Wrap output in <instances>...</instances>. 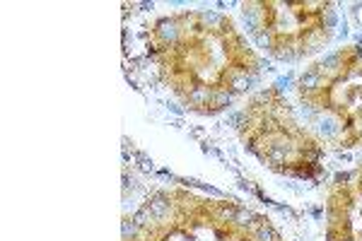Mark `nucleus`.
I'll list each match as a JSON object with an SVG mask.
<instances>
[{"instance_id":"nucleus-4","label":"nucleus","mask_w":362,"mask_h":241,"mask_svg":"<svg viewBox=\"0 0 362 241\" xmlns=\"http://www.w3.org/2000/svg\"><path fill=\"white\" fill-rule=\"evenodd\" d=\"M242 140L278 174L307 179L321 167L324 143L297 119L278 87L251 94L242 111Z\"/></svg>"},{"instance_id":"nucleus-5","label":"nucleus","mask_w":362,"mask_h":241,"mask_svg":"<svg viewBox=\"0 0 362 241\" xmlns=\"http://www.w3.org/2000/svg\"><path fill=\"white\" fill-rule=\"evenodd\" d=\"M249 34L280 61L314 56L334 37V3H247L242 8Z\"/></svg>"},{"instance_id":"nucleus-2","label":"nucleus","mask_w":362,"mask_h":241,"mask_svg":"<svg viewBox=\"0 0 362 241\" xmlns=\"http://www.w3.org/2000/svg\"><path fill=\"white\" fill-rule=\"evenodd\" d=\"M124 241H285L266 215L225 198L160 191L133 217Z\"/></svg>"},{"instance_id":"nucleus-6","label":"nucleus","mask_w":362,"mask_h":241,"mask_svg":"<svg viewBox=\"0 0 362 241\" xmlns=\"http://www.w3.org/2000/svg\"><path fill=\"white\" fill-rule=\"evenodd\" d=\"M326 241H362V164L331 181L326 193Z\"/></svg>"},{"instance_id":"nucleus-3","label":"nucleus","mask_w":362,"mask_h":241,"mask_svg":"<svg viewBox=\"0 0 362 241\" xmlns=\"http://www.w3.org/2000/svg\"><path fill=\"white\" fill-rule=\"evenodd\" d=\"M297 99L334 148H362V46H343L297 80Z\"/></svg>"},{"instance_id":"nucleus-1","label":"nucleus","mask_w":362,"mask_h":241,"mask_svg":"<svg viewBox=\"0 0 362 241\" xmlns=\"http://www.w3.org/2000/svg\"><path fill=\"white\" fill-rule=\"evenodd\" d=\"M148 56L169 92L191 111L218 114L261 73V56L230 15L181 10L150 25Z\"/></svg>"}]
</instances>
